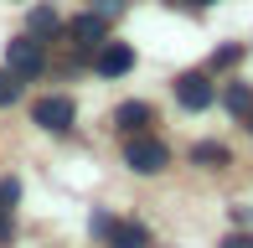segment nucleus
Instances as JSON below:
<instances>
[{
  "instance_id": "nucleus-1",
  "label": "nucleus",
  "mask_w": 253,
  "mask_h": 248,
  "mask_svg": "<svg viewBox=\"0 0 253 248\" xmlns=\"http://www.w3.org/2000/svg\"><path fill=\"white\" fill-rule=\"evenodd\" d=\"M124 165H129L134 176H160V171L170 165V150L155 140V134L140 129V134H129V140H124Z\"/></svg>"
},
{
  "instance_id": "nucleus-2",
  "label": "nucleus",
  "mask_w": 253,
  "mask_h": 248,
  "mask_svg": "<svg viewBox=\"0 0 253 248\" xmlns=\"http://www.w3.org/2000/svg\"><path fill=\"white\" fill-rule=\"evenodd\" d=\"M5 67L16 78H42V73H47V47H42L31 31H26V37H10L5 41Z\"/></svg>"
},
{
  "instance_id": "nucleus-3",
  "label": "nucleus",
  "mask_w": 253,
  "mask_h": 248,
  "mask_svg": "<svg viewBox=\"0 0 253 248\" xmlns=\"http://www.w3.org/2000/svg\"><path fill=\"white\" fill-rule=\"evenodd\" d=\"M73 119H78V109H73V98H67V93H47V98L31 104V124L47 129V134H67V129H73Z\"/></svg>"
},
{
  "instance_id": "nucleus-4",
  "label": "nucleus",
  "mask_w": 253,
  "mask_h": 248,
  "mask_svg": "<svg viewBox=\"0 0 253 248\" xmlns=\"http://www.w3.org/2000/svg\"><path fill=\"white\" fill-rule=\"evenodd\" d=\"M170 88H176V104L191 109V114H202V109L217 98V88H212V78H207V73H181Z\"/></svg>"
},
{
  "instance_id": "nucleus-5",
  "label": "nucleus",
  "mask_w": 253,
  "mask_h": 248,
  "mask_svg": "<svg viewBox=\"0 0 253 248\" xmlns=\"http://www.w3.org/2000/svg\"><path fill=\"white\" fill-rule=\"evenodd\" d=\"M93 67H98V78H124L134 67V47L129 41H98L93 47Z\"/></svg>"
},
{
  "instance_id": "nucleus-6",
  "label": "nucleus",
  "mask_w": 253,
  "mask_h": 248,
  "mask_svg": "<svg viewBox=\"0 0 253 248\" xmlns=\"http://www.w3.org/2000/svg\"><path fill=\"white\" fill-rule=\"evenodd\" d=\"M103 31H109V16H98V10H83V16L67 26V37H73L83 52H93L98 41H103Z\"/></svg>"
},
{
  "instance_id": "nucleus-7",
  "label": "nucleus",
  "mask_w": 253,
  "mask_h": 248,
  "mask_svg": "<svg viewBox=\"0 0 253 248\" xmlns=\"http://www.w3.org/2000/svg\"><path fill=\"white\" fill-rule=\"evenodd\" d=\"M150 119H155L150 104H119V109H114V129H119V134H140Z\"/></svg>"
},
{
  "instance_id": "nucleus-8",
  "label": "nucleus",
  "mask_w": 253,
  "mask_h": 248,
  "mask_svg": "<svg viewBox=\"0 0 253 248\" xmlns=\"http://www.w3.org/2000/svg\"><path fill=\"white\" fill-rule=\"evenodd\" d=\"M103 243H109V248H145V243H150V233H145L140 222H114V228L103 233Z\"/></svg>"
},
{
  "instance_id": "nucleus-9",
  "label": "nucleus",
  "mask_w": 253,
  "mask_h": 248,
  "mask_svg": "<svg viewBox=\"0 0 253 248\" xmlns=\"http://www.w3.org/2000/svg\"><path fill=\"white\" fill-rule=\"evenodd\" d=\"M191 161H197V165H207V171H222V165L233 161V155H227V145H217V140H202L197 150H191Z\"/></svg>"
},
{
  "instance_id": "nucleus-10",
  "label": "nucleus",
  "mask_w": 253,
  "mask_h": 248,
  "mask_svg": "<svg viewBox=\"0 0 253 248\" xmlns=\"http://www.w3.org/2000/svg\"><path fill=\"white\" fill-rule=\"evenodd\" d=\"M57 31H62V16H57V10L52 5H37V10H31V37H57Z\"/></svg>"
},
{
  "instance_id": "nucleus-11",
  "label": "nucleus",
  "mask_w": 253,
  "mask_h": 248,
  "mask_svg": "<svg viewBox=\"0 0 253 248\" xmlns=\"http://www.w3.org/2000/svg\"><path fill=\"white\" fill-rule=\"evenodd\" d=\"M222 104L233 109V114H248V109H253V88H243V83H233V88H227V93H222Z\"/></svg>"
},
{
  "instance_id": "nucleus-12",
  "label": "nucleus",
  "mask_w": 253,
  "mask_h": 248,
  "mask_svg": "<svg viewBox=\"0 0 253 248\" xmlns=\"http://www.w3.org/2000/svg\"><path fill=\"white\" fill-rule=\"evenodd\" d=\"M21 98V78L10 73V67H0V109H10Z\"/></svg>"
},
{
  "instance_id": "nucleus-13",
  "label": "nucleus",
  "mask_w": 253,
  "mask_h": 248,
  "mask_svg": "<svg viewBox=\"0 0 253 248\" xmlns=\"http://www.w3.org/2000/svg\"><path fill=\"white\" fill-rule=\"evenodd\" d=\"M16 197H21V181L5 176V181H0V207H16Z\"/></svg>"
},
{
  "instance_id": "nucleus-14",
  "label": "nucleus",
  "mask_w": 253,
  "mask_h": 248,
  "mask_svg": "<svg viewBox=\"0 0 253 248\" xmlns=\"http://www.w3.org/2000/svg\"><path fill=\"white\" fill-rule=\"evenodd\" d=\"M238 57H243V47H217L212 52V67H233Z\"/></svg>"
},
{
  "instance_id": "nucleus-15",
  "label": "nucleus",
  "mask_w": 253,
  "mask_h": 248,
  "mask_svg": "<svg viewBox=\"0 0 253 248\" xmlns=\"http://www.w3.org/2000/svg\"><path fill=\"white\" fill-rule=\"evenodd\" d=\"M124 5H129V0H93V10H98V16H124Z\"/></svg>"
},
{
  "instance_id": "nucleus-16",
  "label": "nucleus",
  "mask_w": 253,
  "mask_h": 248,
  "mask_svg": "<svg viewBox=\"0 0 253 248\" xmlns=\"http://www.w3.org/2000/svg\"><path fill=\"white\" fill-rule=\"evenodd\" d=\"M88 228H93V238H103V233L114 228V217H109V212H93V217H88Z\"/></svg>"
},
{
  "instance_id": "nucleus-17",
  "label": "nucleus",
  "mask_w": 253,
  "mask_h": 248,
  "mask_svg": "<svg viewBox=\"0 0 253 248\" xmlns=\"http://www.w3.org/2000/svg\"><path fill=\"white\" fill-rule=\"evenodd\" d=\"M10 233H16V222H10V207H0V243H10Z\"/></svg>"
},
{
  "instance_id": "nucleus-18",
  "label": "nucleus",
  "mask_w": 253,
  "mask_h": 248,
  "mask_svg": "<svg viewBox=\"0 0 253 248\" xmlns=\"http://www.w3.org/2000/svg\"><path fill=\"white\" fill-rule=\"evenodd\" d=\"M217 248H253V238H248V233H233V238H222Z\"/></svg>"
},
{
  "instance_id": "nucleus-19",
  "label": "nucleus",
  "mask_w": 253,
  "mask_h": 248,
  "mask_svg": "<svg viewBox=\"0 0 253 248\" xmlns=\"http://www.w3.org/2000/svg\"><path fill=\"white\" fill-rule=\"evenodd\" d=\"M170 5H191V10H202V5H212V0H170Z\"/></svg>"
},
{
  "instance_id": "nucleus-20",
  "label": "nucleus",
  "mask_w": 253,
  "mask_h": 248,
  "mask_svg": "<svg viewBox=\"0 0 253 248\" xmlns=\"http://www.w3.org/2000/svg\"><path fill=\"white\" fill-rule=\"evenodd\" d=\"M248 129H253V109H248Z\"/></svg>"
}]
</instances>
